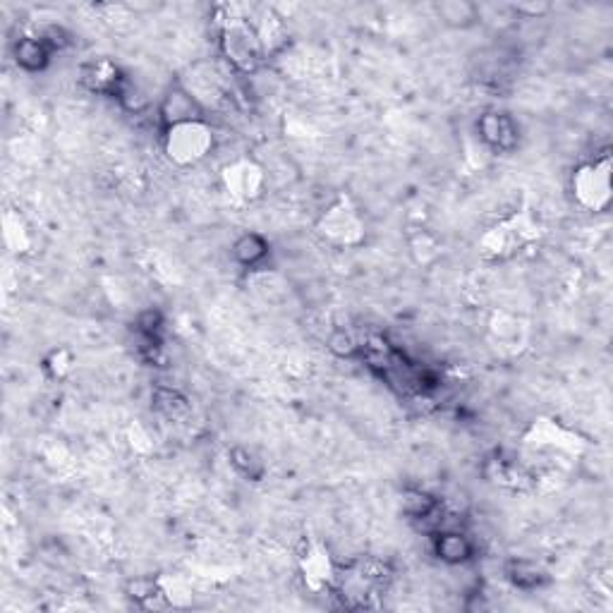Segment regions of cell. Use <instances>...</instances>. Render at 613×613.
Wrapping results in <instances>:
<instances>
[{
    "label": "cell",
    "mask_w": 613,
    "mask_h": 613,
    "mask_svg": "<svg viewBox=\"0 0 613 613\" xmlns=\"http://www.w3.org/2000/svg\"><path fill=\"white\" fill-rule=\"evenodd\" d=\"M329 348L336 352L338 357H345V360H350V357H355V355H362V345L357 343V338L352 336L350 331H343V329L331 333Z\"/></svg>",
    "instance_id": "obj_18"
},
{
    "label": "cell",
    "mask_w": 613,
    "mask_h": 613,
    "mask_svg": "<svg viewBox=\"0 0 613 613\" xmlns=\"http://www.w3.org/2000/svg\"><path fill=\"white\" fill-rule=\"evenodd\" d=\"M477 132L484 147H489L491 151H511L520 137L518 125L513 123L511 115L499 111L484 113L477 123Z\"/></svg>",
    "instance_id": "obj_9"
},
{
    "label": "cell",
    "mask_w": 613,
    "mask_h": 613,
    "mask_svg": "<svg viewBox=\"0 0 613 613\" xmlns=\"http://www.w3.org/2000/svg\"><path fill=\"white\" fill-rule=\"evenodd\" d=\"M319 235L329 245L336 247H355L360 245L367 235V226H364V218L360 216V209L350 204V199H336L329 209L324 211L317 223Z\"/></svg>",
    "instance_id": "obj_4"
},
{
    "label": "cell",
    "mask_w": 613,
    "mask_h": 613,
    "mask_svg": "<svg viewBox=\"0 0 613 613\" xmlns=\"http://www.w3.org/2000/svg\"><path fill=\"white\" fill-rule=\"evenodd\" d=\"M221 46L223 58L228 65L240 75H254L262 68L266 51L262 39H259L257 24H252L247 17H226L221 24Z\"/></svg>",
    "instance_id": "obj_1"
},
{
    "label": "cell",
    "mask_w": 613,
    "mask_h": 613,
    "mask_svg": "<svg viewBox=\"0 0 613 613\" xmlns=\"http://www.w3.org/2000/svg\"><path fill=\"white\" fill-rule=\"evenodd\" d=\"M439 15L443 22L453 24V27H467L479 17L477 5L465 3V0H451V3L439 5Z\"/></svg>",
    "instance_id": "obj_17"
},
{
    "label": "cell",
    "mask_w": 613,
    "mask_h": 613,
    "mask_svg": "<svg viewBox=\"0 0 613 613\" xmlns=\"http://www.w3.org/2000/svg\"><path fill=\"white\" fill-rule=\"evenodd\" d=\"M221 178L230 197L238 199V202H254L266 190V171L252 159H238L228 163L223 168Z\"/></svg>",
    "instance_id": "obj_6"
},
{
    "label": "cell",
    "mask_w": 613,
    "mask_h": 613,
    "mask_svg": "<svg viewBox=\"0 0 613 613\" xmlns=\"http://www.w3.org/2000/svg\"><path fill=\"white\" fill-rule=\"evenodd\" d=\"M570 192L585 211H606L611 204V161L609 156L582 163L570 180Z\"/></svg>",
    "instance_id": "obj_3"
},
{
    "label": "cell",
    "mask_w": 613,
    "mask_h": 613,
    "mask_svg": "<svg viewBox=\"0 0 613 613\" xmlns=\"http://www.w3.org/2000/svg\"><path fill=\"white\" fill-rule=\"evenodd\" d=\"M154 408L159 410L163 417H168V420H180V417H185L187 412H190V403H187V398L182 396L180 391H175V388L159 386L154 391Z\"/></svg>",
    "instance_id": "obj_15"
},
{
    "label": "cell",
    "mask_w": 613,
    "mask_h": 613,
    "mask_svg": "<svg viewBox=\"0 0 613 613\" xmlns=\"http://www.w3.org/2000/svg\"><path fill=\"white\" fill-rule=\"evenodd\" d=\"M46 372L53 376V379H65L72 372V355L68 350H56L51 352V357L44 362Z\"/></svg>",
    "instance_id": "obj_19"
},
{
    "label": "cell",
    "mask_w": 613,
    "mask_h": 613,
    "mask_svg": "<svg viewBox=\"0 0 613 613\" xmlns=\"http://www.w3.org/2000/svg\"><path fill=\"white\" fill-rule=\"evenodd\" d=\"M434 554L448 566H463L475 556V542L460 527H448L434 532Z\"/></svg>",
    "instance_id": "obj_11"
},
{
    "label": "cell",
    "mask_w": 613,
    "mask_h": 613,
    "mask_svg": "<svg viewBox=\"0 0 613 613\" xmlns=\"http://www.w3.org/2000/svg\"><path fill=\"white\" fill-rule=\"evenodd\" d=\"M269 242L259 233H242L233 245V259L245 269H259L269 259Z\"/></svg>",
    "instance_id": "obj_13"
},
{
    "label": "cell",
    "mask_w": 613,
    "mask_h": 613,
    "mask_svg": "<svg viewBox=\"0 0 613 613\" xmlns=\"http://www.w3.org/2000/svg\"><path fill=\"white\" fill-rule=\"evenodd\" d=\"M506 578L511 580L513 587H518V590L532 592V590H537V587L544 585L546 573L530 561H513V563H508Z\"/></svg>",
    "instance_id": "obj_14"
},
{
    "label": "cell",
    "mask_w": 613,
    "mask_h": 613,
    "mask_svg": "<svg viewBox=\"0 0 613 613\" xmlns=\"http://www.w3.org/2000/svg\"><path fill=\"white\" fill-rule=\"evenodd\" d=\"M15 53L17 65L27 72H41L48 65V60L53 56V48L41 34H29L15 41Z\"/></svg>",
    "instance_id": "obj_12"
},
{
    "label": "cell",
    "mask_w": 613,
    "mask_h": 613,
    "mask_svg": "<svg viewBox=\"0 0 613 613\" xmlns=\"http://www.w3.org/2000/svg\"><path fill=\"white\" fill-rule=\"evenodd\" d=\"M159 115H161L163 130H166V127L190 123V120H202L204 106L199 103V99L192 94L190 89L182 87V84H175V87L168 89L166 96H163Z\"/></svg>",
    "instance_id": "obj_8"
},
{
    "label": "cell",
    "mask_w": 613,
    "mask_h": 613,
    "mask_svg": "<svg viewBox=\"0 0 613 613\" xmlns=\"http://www.w3.org/2000/svg\"><path fill=\"white\" fill-rule=\"evenodd\" d=\"M82 82L89 91L106 96H120V91L125 89L127 77L118 70V65H113L111 60H91L82 68Z\"/></svg>",
    "instance_id": "obj_10"
},
{
    "label": "cell",
    "mask_w": 613,
    "mask_h": 613,
    "mask_svg": "<svg viewBox=\"0 0 613 613\" xmlns=\"http://www.w3.org/2000/svg\"><path fill=\"white\" fill-rule=\"evenodd\" d=\"M214 144V130L204 118L163 130V151L175 166H197L214 151Z\"/></svg>",
    "instance_id": "obj_2"
},
{
    "label": "cell",
    "mask_w": 613,
    "mask_h": 613,
    "mask_svg": "<svg viewBox=\"0 0 613 613\" xmlns=\"http://www.w3.org/2000/svg\"><path fill=\"white\" fill-rule=\"evenodd\" d=\"M300 570L312 592H329L336 587L338 566L321 542H307L305 551L300 554Z\"/></svg>",
    "instance_id": "obj_7"
},
{
    "label": "cell",
    "mask_w": 613,
    "mask_h": 613,
    "mask_svg": "<svg viewBox=\"0 0 613 613\" xmlns=\"http://www.w3.org/2000/svg\"><path fill=\"white\" fill-rule=\"evenodd\" d=\"M532 238H537V230L532 226V218L527 214H515L506 221H501L499 226H494L487 235L482 238V250L489 257H511V254L520 252V247H525Z\"/></svg>",
    "instance_id": "obj_5"
},
{
    "label": "cell",
    "mask_w": 613,
    "mask_h": 613,
    "mask_svg": "<svg viewBox=\"0 0 613 613\" xmlns=\"http://www.w3.org/2000/svg\"><path fill=\"white\" fill-rule=\"evenodd\" d=\"M230 463H233V467L242 477L252 479V482L262 479L266 472L264 460L254 451H250V448H233V453H230Z\"/></svg>",
    "instance_id": "obj_16"
}]
</instances>
